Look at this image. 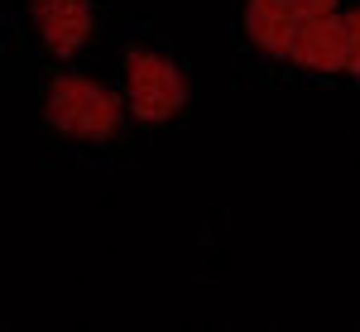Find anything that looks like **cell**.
I'll return each mask as SVG.
<instances>
[{
  "label": "cell",
  "mask_w": 360,
  "mask_h": 332,
  "mask_svg": "<svg viewBox=\"0 0 360 332\" xmlns=\"http://www.w3.org/2000/svg\"><path fill=\"white\" fill-rule=\"evenodd\" d=\"M44 116L49 125L63 130V135H77V140H106L120 125V102H115L106 87H96L82 73H68L49 87L44 97Z\"/></svg>",
  "instance_id": "cell-1"
},
{
  "label": "cell",
  "mask_w": 360,
  "mask_h": 332,
  "mask_svg": "<svg viewBox=\"0 0 360 332\" xmlns=\"http://www.w3.org/2000/svg\"><path fill=\"white\" fill-rule=\"evenodd\" d=\"M34 5V25L44 34L49 54L72 58L91 39V5L86 0H29Z\"/></svg>",
  "instance_id": "cell-5"
},
{
  "label": "cell",
  "mask_w": 360,
  "mask_h": 332,
  "mask_svg": "<svg viewBox=\"0 0 360 332\" xmlns=\"http://www.w3.org/2000/svg\"><path fill=\"white\" fill-rule=\"evenodd\" d=\"M125 97L139 121H168L173 111L188 102V82L168 58L149 54V49H130L125 54Z\"/></svg>",
  "instance_id": "cell-2"
},
{
  "label": "cell",
  "mask_w": 360,
  "mask_h": 332,
  "mask_svg": "<svg viewBox=\"0 0 360 332\" xmlns=\"http://www.w3.org/2000/svg\"><path fill=\"white\" fill-rule=\"evenodd\" d=\"M288 58L303 63L312 73H346L351 63V34H346V20L341 15H317L298 29V39L288 44Z\"/></svg>",
  "instance_id": "cell-4"
},
{
  "label": "cell",
  "mask_w": 360,
  "mask_h": 332,
  "mask_svg": "<svg viewBox=\"0 0 360 332\" xmlns=\"http://www.w3.org/2000/svg\"><path fill=\"white\" fill-rule=\"evenodd\" d=\"M346 34H351V63H346V73H356V78H360V10L346 15Z\"/></svg>",
  "instance_id": "cell-6"
},
{
  "label": "cell",
  "mask_w": 360,
  "mask_h": 332,
  "mask_svg": "<svg viewBox=\"0 0 360 332\" xmlns=\"http://www.w3.org/2000/svg\"><path fill=\"white\" fill-rule=\"evenodd\" d=\"M336 0H250L245 5V29L250 39L269 54H288L298 29L317 15H332Z\"/></svg>",
  "instance_id": "cell-3"
}]
</instances>
